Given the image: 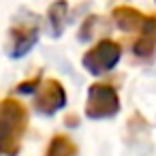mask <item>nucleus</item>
I'll return each mask as SVG.
<instances>
[{
  "instance_id": "f257e3e1",
  "label": "nucleus",
  "mask_w": 156,
  "mask_h": 156,
  "mask_svg": "<svg viewBox=\"0 0 156 156\" xmlns=\"http://www.w3.org/2000/svg\"><path fill=\"white\" fill-rule=\"evenodd\" d=\"M0 150L5 156H15L22 145V137L28 128V111L26 107L15 98H5L0 105Z\"/></svg>"
},
{
  "instance_id": "f03ea898",
  "label": "nucleus",
  "mask_w": 156,
  "mask_h": 156,
  "mask_svg": "<svg viewBox=\"0 0 156 156\" xmlns=\"http://www.w3.org/2000/svg\"><path fill=\"white\" fill-rule=\"evenodd\" d=\"M120 109V96L109 83H94L88 90L86 115L92 120H103L115 115Z\"/></svg>"
},
{
  "instance_id": "7ed1b4c3",
  "label": "nucleus",
  "mask_w": 156,
  "mask_h": 156,
  "mask_svg": "<svg viewBox=\"0 0 156 156\" xmlns=\"http://www.w3.org/2000/svg\"><path fill=\"white\" fill-rule=\"evenodd\" d=\"M120 56H122V47L111 41V39H105L101 41L98 45H94L90 51L83 54V69L92 75H103L107 71H111L118 62H120Z\"/></svg>"
},
{
  "instance_id": "20e7f679",
  "label": "nucleus",
  "mask_w": 156,
  "mask_h": 156,
  "mask_svg": "<svg viewBox=\"0 0 156 156\" xmlns=\"http://www.w3.org/2000/svg\"><path fill=\"white\" fill-rule=\"evenodd\" d=\"M66 105V92L64 86L56 79H47L37 88V96H34V109L39 113L51 115L58 109H62Z\"/></svg>"
},
{
  "instance_id": "39448f33",
  "label": "nucleus",
  "mask_w": 156,
  "mask_h": 156,
  "mask_svg": "<svg viewBox=\"0 0 156 156\" xmlns=\"http://www.w3.org/2000/svg\"><path fill=\"white\" fill-rule=\"evenodd\" d=\"M39 30L37 26H17L11 32V56L13 58H22L24 54L30 51V47L37 43Z\"/></svg>"
},
{
  "instance_id": "423d86ee",
  "label": "nucleus",
  "mask_w": 156,
  "mask_h": 156,
  "mask_svg": "<svg viewBox=\"0 0 156 156\" xmlns=\"http://www.w3.org/2000/svg\"><path fill=\"white\" fill-rule=\"evenodd\" d=\"M111 17H113L115 26H118L120 30H124V32L141 30L143 24H145V20H147V17H143L137 9H130V7H115V9L111 11Z\"/></svg>"
},
{
  "instance_id": "0eeeda50",
  "label": "nucleus",
  "mask_w": 156,
  "mask_h": 156,
  "mask_svg": "<svg viewBox=\"0 0 156 156\" xmlns=\"http://www.w3.org/2000/svg\"><path fill=\"white\" fill-rule=\"evenodd\" d=\"M154 49H156V15H152V17L145 20V24L141 28V37L137 39L133 51H135V56L147 58Z\"/></svg>"
},
{
  "instance_id": "6e6552de",
  "label": "nucleus",
  "mask_w": 156,
  "mask_h": 156,
  "mask_svg": "<svg viewBox=\"0 0 156 156\" xmlns=\"http://www.w3.org/2000/svg\"><path fill=\"white\" fill-rule=\"evenodd\" d=\"M77 154V147L75 143L69 139V137H62V135H56L47 147V154L45 156H75Z\"/></svg>"
},
{
  "instance_id": "1a4fd4ad",
  "label": "nucleus",
  "mask_w": 156,
  "mask_h": 156,
  "mask_svg": "<svg viewBox=\"0 0 156 156\" xmlns=\"http://www.w3.org/2000/svg\"><path fill=\"white\" fill-rule=\"evenodd\" d=\"M49 24H51V32L54 37H60L62 34V28H64V22H66V2L58 0L49 7Z\"/></svg>"
},
{
  "instance_id": "9d476101",
  "label": "nucleus",
  "mask_w": 156,
  "mask_h": 156,
  "mask_svg": "<svg viewBox=\"0 0 156 156\" xmlns=\"http://www.w3.org/2000/svg\"><path fill=\"white\" fill-rule=\"evenodd\" d=\"M37 83H39V77H37V79H30V81H26V83H22V86H20V92H32V88H37Z\"/></svg>"
}]
</instances>
